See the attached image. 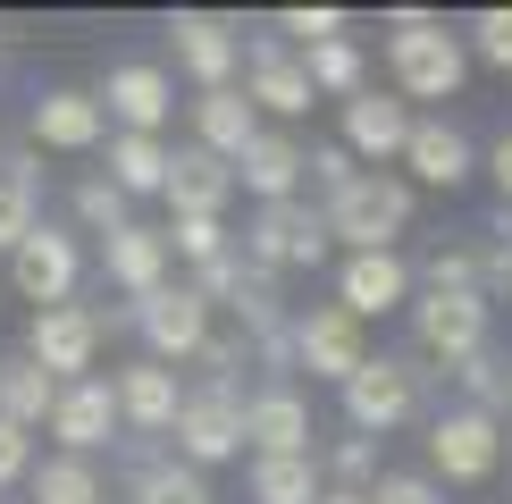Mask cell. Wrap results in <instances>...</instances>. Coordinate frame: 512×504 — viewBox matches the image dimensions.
<instances>
[{
  "label": "cell",
  "instance_id": "8",
  "mask_svg": "<svg viewBox=\"0 0 512 504\" xmlns=\"http://www.w3.org/2000/svg\"><path fill=\"white\" fill-rule=\"evenodd\" d=\"M168 454L185 471H210V462H236L244 454V395H219V387H185L177 420H168Z\"/></svg>",
  "mask_w": 512,
  "mask_h": 504
},
{
  "label": "cell",
  "instance_id": "4",
  "mask_svg": "<svg viewBox=\"0 0 512 504\" xmlns=\"http://www.w3.org/2000/svg\"><path fill=\"white\" fill-rule=\"evenodd\" d=\"M126 320H135V336H143V362L185 370V362H194V353L210 345L219 311H210L185 278H168V286H152V294H143V303H126Z\"/></svg>",
  "mask_w": 512,
  "mask_h": 504
},
{
  "label": "cell",
  "instance_id": "34",
  "mask_svg": "<svg viewBox=\"0 0 512 504\" xmlns=\"http://www.w3.org/2000/svg\"><path fill=\"white\" fill-rule=\"evenodd\" d=\"M160 236H168V261H185V269H210V261H227V252H236L227 219H168Z\"/></svg>",
  "mask_w": 512,
  "mask_h": 504
},
{
  "label": "cell",
  "instance_id": "42",
  "mask_svg": "<svg viewBox=\"0 0 512 504\" xmlns=\"http://www.w3.org/2000/svg\"><path fill=\"white\" fill-rule=\"evenodd\" d=\"M26 479H34V429L0 420V488H26Z\"/></svg>",
  "mask_w": 512,
  "mask_h": 504
},
{
  "label": "cell",
  "instance_id": "30",
  "mask_svg": "<svg viewBox=\"0 0 512 504\" xmlns=\"http://www.w3.org/2000/svg\"><path fill=\"white\" fill-rule=\"evenodd\" d=\"M294 59H303L311 93H336V101H353L361 84H370V76H361V42H353V34H336V42H311V51H294Z\"/></svg>",
  "mask_w": 512,
  "mask_h": 504
},
{
  "label": "cell",
  "instance_id": "44",
  "mask_svg": "<svg viewBox=\"0 0 512 504\" xmlns=\"http://www.w3.org/2000/svg\"><path fill=\"white\" fill-rule=\"evenodd\" d=\"M479 168H487V177H496V202L512 210V126H504L496 143H487V160H479Z\"/></svg>",
  "mask_w": 512,
  "mask_h": 504
},
{
  "label": "cell",
  "instance_id": "41",
  "mask_svg": "<svg viewBox=\"0 0 512 504\" xmlns=\"http://www.w3.org/2000/svg\"><path fill=\"white\" fill-rule=\"evenodd\" d=\"M370 504H445V488H437L429 471H378Z\"/></svg>",
  "mask_w": 512,
  "mask_h": 504
},
{
  "label": "cell",
  "instance_id": "9",
  "mask_svg": "<svg viewBox=\"0 0 512 504\" xmlns=\"http://www.w3.org/2000/svg\"><path fill=\"white\" fill-rule=\"evenodd\" d=\"M17 353H26L34 370H51L59 387H76V378H93V362H101V311H93V303H51V311H34Z\"/></svg>",
  "mask_w": 512,
  "mask_h": 504
},
{
  "label": "cell",
  "instance_id": "37",
  "mask_svg": "<svg viewBox=\"0 0 512 504\" xmlns=\"http://www.w3.org/2000/svg\"><path fill=\"white\" fill-rule=\"evenodd\" d=\"M353 177H361V160L345 152V143H303V185H311L319 202H336Z\"/></svg>",
  "mask_w": 512,
  "mask_h": 504
},
{
  "label": "cell",
  "instance_id": "26",
  "mask_svg": "<svg viewBox=\"0 0 512 504\" xmlns=\"http://www.w3.org/2000/svg\"><path fill=\"white\" fill-rule=\"evenodd\" d=\"M42 227V168L34 152H9L0 160V252H17Z\"/></svg>",
  "mask_w": 512,
  "mask_h": 504
},
{
  "label": "cell",
  "instance_id": "31",
  "mask_svg": "<svg viewBox=\"0 0 512 504\" xmlns=\"http://www.w3.org/2000/svg\"><path fill=\"white\" fill-rule=\"evenodd\" d=\"M34 504H110V488H101V471L93 462H76V454H51V462H34Z\"/></svg>",
  "mask_w": 512,
  "mask_h": 504
},
{
  "label": "cell",
  "instance_id": "10",
  "mask_svg": "<svg viewBox=\"0 0 512 504\" xmlns=\"http://www.w3.org/2000/svg\"><path fill=\"white\" fill-rule=\"evenodd\" d=\"M361 362H370V328H361L353 311H336V303H303L294 311V370L345 387Z\"/></svg>",
  "mask_w": 512,
  "mask_h": 504
},
{
  "label": "cell",
  "instance_id": "3",
  "mask_svg": "<svg viewBox=\"0 0 512 504\" xmlns=\"http://www.w3.org/2000/svg\"><path fill=\"white\" fill-rule=\"evenodd\" d=\"M244 269H252V278H286V269H319V261H328V219H319V202H303V194H294V202H269V210H252V227H244Z\"/></svg>",
  "mask_w": 512,
  "mask_h": 504
},
{
  "label": "cell",
  "instance_id": "22",
  "mask_svg": "<svg viewBox=\"0 0 512 504\" xmlns=\"http://www.w3.org/2000/svg\"><path fill=\"white\" fill-rule=\"evenodd\" d=\"M110 395H118V429L168 437V420H177V404H185V378L160 370V362H126V370L110 378Z\"/></svg>",
  "mask_w": 512,
  "mask_h": 504
},
{
  "label": "cell",
  "instance_id": "18",
  "mask_svg": "<svg viewBox=\"0 0 512 504\" xmlns=\"http://www.w3.org/2000/svg\"><path fill=\"white\" fill-rule=\"evenodd\" d=\"M26 135L42 152H101V143H110V118H101V101L84 93V84H51V93H34Z\"/></svg>",
  "mask_w": 512,
  "mask_h": 504
},
{
  "label": "cell",
  "instance_id": "43",
  "mask_svg": "<svg viewBox=\"0 0 512 504\" xmlns=\"http://www.w3.org/2000/svg\"><path fill=\"white\" fill-rule=\"evenodd\" d=\"M487 236H496V252H487L479 269H487V278H496V286L512 294V210H504V202H496V219H487Z\"/></svg>",
  "mask_w": 512,
  "mask_h": 504
},
{
  "label": "cell",
  "instance_id": "36",
  "mask_svg": "<svg viewBox=\"0 0 512 504\" xmlns=\"http://www.w3.org/2000/svg\"><path fill=\"white\" fill-rule=\"evenodd\" d=\"M319 479H328V488L370 496V488H378V446H370V437H336V446L319 454Z\"/></svg>",
  "mask_w": 512,
  "mask_h": 504
},
{
  "label": "cell",
  "instance_id": "13",
  "mask_svg": "<svg viewBox=\"0 0 512 504\" xmlns=\"http://www.w3.org/2000/svg\"><path fill=\"white\" fill-rule=\"evenodd\" d=\"M412 118H420V110H403L387 84H361L353 101H336V143H345L353 160L387 168V160H403V135H412Z\"/></svg>",
  "mask_w": 512,
  "mask_h": 504
},
{
  "label": "cell",
  "instance_id": "32",
  "mask_svg": "<svg viewBox=\"0 0 512 504\" xmlns=\"http://www.w3.org/2000/svg\"><path fill=\"white\" fill-rule=\"evenodd\" d=\"M412 294H487V269L471 244H437L429 261L412 269Z\"/></svg>",
  "mask_w": 512,
  "mask_h": 504
},
{
  "label": "cell",
  "instance_id": "2",
  "mask_svg": "<svg viewBox=\"0 0 512 504\" xmlns=\"http://www.w3.org/2000/svg\"><path fill=\"white\" fill-rule=\"evenodd\" d=\"M319 219H328V244L345 252H395V236L412 227V185L395 168H361L336 202H319Z\"/></svg>",
  "mask_w": 512,
  "mask_h": 504
},
{
  "label": "cell",
  "instance_id": "27",
  "mask_svg": "<svg viewBox=\"0 0 512 504\" xmlns=\"http://www.w3.org/2000/svg\"><path fill=\"white\" fill-rule=\"evenodd\" d=\"M51 404H59V378L34 370L26 353H0V420H9V429H42Z\"/></svg>",
  "mask_w": 512,
  "mask_h": 504
},
{
  "label": "cell",
  "instance_id": "33",
  "mask_svg": "<svg viewBox=\"0 0 512 504\" xmlns=\"http://www.w3.org/2000/svg\"><path fill=\"white\" fill-rule=\"evenodd\" d=\"M126 504H210V479L185 471L177 454H152V462L135 471V496H126Z\"/></svg>",
  "mask_w": 512,
  "mask_h": 504
},
{
  "label": "cell",
  "instance_id": "20",
  "mask_svg": "<svg viewBox=\"0 0 512 504\" xmlns=\"http://www.w3.org/2000/svg\"><path fill=\"white\" fill-rule=\"evenodd\" d=\"M311 437H319V429H311L303 387L269 378V387H252V395H244V446H252V454H319Z\"/></svg>",
  "mask_w": 512,
  "mask_h": 504
},
{
  "label": "cell",
  "instance_id": "17",
  "mask_svg": "<svg viewBox=\"0 0 512 504\" xmlns=\"http://www.w3.org/2000/svg\"><path fill=\"white\" fill-rule=\"evenodd\" d=\"M42 429L59 437V454H76V462H93L101 446H118V395H110V378H76V387H59V404Z\"/></svg>",
  "mask_w": 512,
  "mask_h": 504
},
{
  "label": "cell",
  "instance_id": "29",
  "mask_svg": "<svg viewBox=\"0 0 512 504\" xmlns=\"http://www.w3.org/2000/svg\"><path fill=\"white\" fill-rule=\"evenodd\" d=\"M101 152H110V168H101V177H110L126 202H135V194H160V185H168V143H160V135H110Z\"/></svg>",
  "mask_w": 512,
  "mask_h": 504
},
{
  "label": "cell",
  "instance_id": "39",
  "mask_svg": "<svg viewBox=\"0 0 512 504\" xmlns=\"http://www.w3.org/2000/svg\"><path fill=\"white\" fill-rule=\"evenodd\" d=\"M462 51H471L479 68H504L512 76V9H479L471 34H462Z\"/></svg>",
  "mask_w": 512,
  "mask_h": 504
},
{
  "label": "cell",
  "instance_id": "12",
  "mask_svg": "<svg viewBox=\"0 0 512 504\" xmlns=\"http://www.w3.org/2000/svg\"><path fill=\"white\" fill-rule=\"evenodd\" d=\"M76 278H84V252H76V236H68V227H51V219H42L34 236L9 252V286H17V303H34V311L68 303V294H76Z\"/></svg>",
  "mask_w": 512,
  "mask_h": 504
},
{
  "label": "cell",
  "instance_id": "6",
  "mask_svg": "<svg viewBox=\"0 0 512 504\" xmlns=\"http://www.w3.org/2000/svg\"><path fill=\"white\" fill-rule=\"evenodd\" d=\"M487 353V294H412V362L462 370Z\"/></svg>",
  "mask_w": 512,
  "mask_h": 504
},
{
  "label": "cell",
  "instance_id": "21",
  "mask_svg": "<svg viewBox=\"0 0 512 504\" xmlns=\"http://www.w3.org/2000/svg\"><path fill=\"white\" fill-rule=\"evenodd\" d=\"M168 219H227V202H236V168L219 152H202V143H177L168 152Z\"/></svg>",
  "mask_w": 512,
  "mask_h": 504
},
{
  "label": "cell",
  "instance_id": "19",
  "mask_svg": "<svg viewBox=\"0 0 512 504\" xmlns=\"http://www.w3.org/2000/svg\"><path fill=\"white\" fill-rule=\"evenodd\" d=\"M403 168H412L403 185L454 194V185H471V177H479V152H471V135H462L454 118H412V135H403Z\"/></svg>",
  "mask_w": 512,
  "mask_h": 504
},
{
  "label": "cell",
  "instance_id": "24",
  "mask_svg": "<svg viewBox=\"0 0 512 504\" xmlns=\"http://www.w3.org/2000/svg\"><path fill=\"white\" fill-rule=\"evenodd\" d=\"M101 278H110L126 303H143L152 286L177 278V261H168V236H160V227H118V236L101 244Z\"/></svg>",
  "mask_w": 512,
  "mask_h": 504
},
{
  "label": "cell",
  "instance_id": "40",
  "mask_svg": "<svg viewBox=\"0 0 512 504\" xmlns=\"http://www.w3.org/2000/svg\"><path fill=\"white\" fill-rule=\"evenodd\" d=\"M345 26H353V17H345V9H328V0H319V9H277V34H294L286 51H311V42H336Z\"/></svg>",
  "mask_w": 512,
  "mask_h": 504
},
{
  "label": "cell",
  "instance_id": "16",
  "mask_svg": "<svg viewBox=\"0 0 512 504\" xmlns=\"http://www.w3.org/2000/svg\"><path fill=\"white\" fill-rule=\"evenodd\" d=\"M244 101H252L261 118H303L319 93H311L303 59H294L277 34H252V42H244Z\"/></svg>",
  "mask_w": 512,
  "mask_h": 504
},
{
  "label": "cell",
  "instance_id": "45",
  "mask_svg": "<svg viewBox=\"0 0 512 504\" xmlns=\"http://www.w3.org/2000/svg\"><path fill=\"white\" fill-rule=\"evenodd\" d=\"M319 504H370V496H353V488H328V496H319Z\"/></svg>",
  "mask_w": 512,
  "mask_h": 504
},
{
  "label": "cell",
  "instance_id": "38",
  "mask_svg": "<svg viewBox=\"0 0 512 504\" xmlns=\"http://www.w3.org/2000/svg\"><path fill=\"white\" fill-rule=\"evenodd\" d=\"M76 219H84V227H93V236H101V244H110V236H118V227H135V219H126V194H118V185H110V177H84V185H76Z\"/></svg>",
  "mask_w": 512,
  "mask_h": 504
},
{
  "label": "cell",
  "instance_id": "15",
  "mask_svg": "<svg viewBox=\"0 0 512 504\" xmlns=\"http://www.w3.org/2000/svg\"><path fill=\"white\" fill-rule=\"evenodd\" d=\"M336 311H353L361 328L387 320V311H412V261H403V252H345V269H336Z\"/></svg>",
  "mask_w": 512,
  "mask_h": 504
},
{
  "label": "cell",
  "instance_id": "1",
  "mask_svg": "<svg viewBox=\"0 0 512 504\" xmlns=\"http://www.w3.org/2000/svg\"><path fill=\"white\" fill-rule=\"evenodd\" d=\"M387 93L412 110V101H454L462 93V76H471V51H462V34L445 26V17H429V9H395L387 17Z\"/></svg>",
  "mask_w": 512,
  "mask_h": 504
},
{
  "label": "cell",
  "instance_id": "11",
  "mask_svg": "<svg viewBox=\"0 0 512 504\" xmlns=\"http://www.w3.org/2000/svg\"><path fill=\"white\" fill-rule=\"evenodd\" d=\"M168 51H177V68L202 84V93H219V84H236L244 68V26L236 17H210V9H177L168 17Z\"/></svg>",
  "mask_w": 512,
  "mask_h": 504
},
{
  "label": "cell",
  "instance_id": "46",
  "mask_svg": "<svg viewBox=\"0 0 512 504\" xmlns=\"http://www.w3.org/2000/svg\"><path fill=\"white\" fill-rule=\"evenodd\" d=\"M9 42H17V34H9V17H0V59H9Z\"/></svg>",
  "mask_w": 512,
  "mask_h": 504
},
{
  "label": "cell",
  "instance_id": "28",
  "mask_svg": "<svg viewBox=\"0 0 512 504\" xmlns=\"http://www.w3.org/2000/svg\"><path fill=\"white\" fill-rule=\"evenodd\" d=\"M319 454H252V504H319Z\"/></svg>",
  "mask_w": 512,
  "mask_h": 504
},
{
  "label": "cell",
  "instance_id": "25",
  "mask_svg": "<svg viewBox=\"0 0 512 504\" xmlns=\"http://www.w3.org/2000/svg\"><path fill=\"white\" fill-rule=\"evenodd\" d=\"M261 135V110L244 101V84H219V93H194V143L202 152H219L227 168H236V152Z\"/></svg>",
  "mask_w": 512,
  "mask_h": 504
},
{
  "label": "cell",
  "instance_id": "35",
  "mask_svg": "<svg viewBox=\"0 0 512 504\" xmlns=\"http://www.w3.org/2000/svg\"><path fill=\"white\" fill-rule=\"evenodd\" d=\"M454 378H462V404H471V412H487V420H504V412H512V362L479 353V362H462Z\"/></svg>",
  "mask_w": 512,
  "mask_h": 504
},
{
  "label": "cell",
  "instance_id": "7",
  "mask_svg": "<svg viewBox=\"0 0 512 504\" xmlns=\"http://www.w3.org/2000/svg\"><path fill=\"white\" fill-rule=\"evenodd\" d=\"M496 462H504V420H487L471 404L429 420V479L437 488H479V479H496Z\"/></svg>",
  "mask_w": 512,
  "mask_h": 504
},
{
  "label": "cell",
  "instance_id": "5",
  "mask_svg": "<svg viewBox=\"0 0 512 504\" xmlns=\"http://www.w3.org/2000/svg\"><path fill=\"white\" fill-rule=\"evenodd\" d=\"M420 378H429V370H420L412 353H370V362L336 387V395H345V429L378 446L387 429H403V420L420 412Z\"/></svg>",
  "mask_w": 512,
  "mask_h": 504
},
{
  "label": "cell",
  "instance_id": "14",
  "mask_svg": "<svg viewBox=\"0 0 512 504\" xmlns=\"http://www.w3.org/2000/svg\"><path fill=\"white\" fill-rule=\"evenodd\" d=\"M93 101H101V118H118V135H160L168 110H177V84H168V68H152V59H118Z\"/></svg>",
  "mask_w": 512,
  "mask_h": 504
},
{
  "label": "cell",
  "instance_id": "23",
  "mask_svg": "<svg viewBox=\"0 0 512 504\" xmlns=\"http://www.w3.org/2000/svg\"><path fill=\"white\" fill-rule=\"evenodd\" d=\"M236 185H244L261 210H269V202H294V194H303V143H294L286 126H261V135L236 152Z\"/></svg>",
  "mask_w": 512,
  "mask_h": 504
}]
</instances>
